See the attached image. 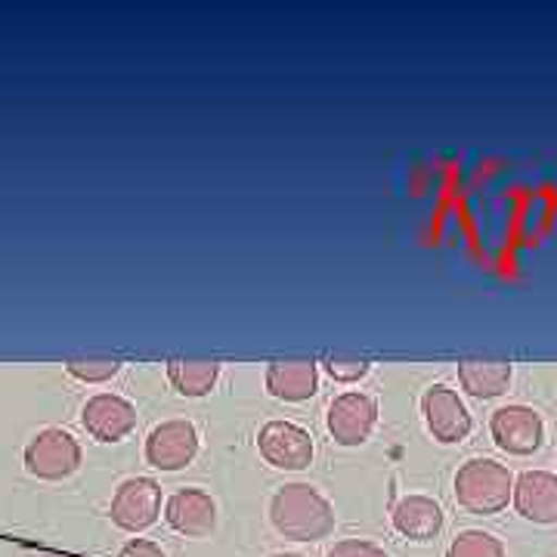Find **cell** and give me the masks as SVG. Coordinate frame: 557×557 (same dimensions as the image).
<instances>
[{"mask_svg":"<svg viewBox=\"0 0 557 557\" xmlns=\"http://www.w3.org/2000/svg\"><path fill=\"white\" fill-rule=\"evenodd\" d=\"M369 369H372L369 359L362 357H329V362H325V372L335 381H344V384L366 379Z\"/></svg>","mask_w":557,"mask_h":557,"instance_id":"cell-19","label":"cell"},{"mask_svg":"<svg viewBox=\"0 0 557 557\" xmlns=\"http://www.w3.org/2000/svg\"><path fill=\"white\" fill-rule=\"evenodd\" d=\"M325 424H329L332 440L341 446H362L379 424V403L359 391L341 394L332 399Z\"/></svg>","mask_w":557,"mask_h":557,"instance_id":"cell-6","label":"cell"},{"mask_svg":"<svg viewBox=\"0 0 557 557\" xmlns=\"http://www.w3.org/2000/svg\"><path fill=\"white\" fill-rule=\"evenodd\" d=\"M164 520L171 523V530H177L180 536L205 539L218 527V505L205 490H180L168 498Z\"/></svg>","mask_w":557,"mask_h":557,"instance_id":"cell-11","label":"cell"},{"mask_svg":"<svg viewBox=\"0 0 557 557\" xmlns=\"http://www.w3.org/2000/svg\"><path fill=\"white\" fill-rule=\"evenodd\" d=\"M81 446L62 428H47L38 431L32 443L25 446V471L38 480H65L78 471Z\"/></svg>","mask_w":557,"mask_h":557,"instance_id":"cell-3","label":"cell"},{"mask_svg":"<svg viewBox=\"0 0 557 557\" xmlns=\"http://www.w3.org/2000/svg\"><path fill=\"white\" fill-rule=\"evenodd\" d=\"M47 557H62V555H47Z\"/></svg>","mask_w":557,"mask_h":557,"instance_id":"cell-23","label":"cell"},{"mask_svg":"<svg viewBox=\"0 0 557 557\" xmlns=\"http://www.w3.org/2000/svg\"><path fill=\"white\" fill-rule=\"evenodd\" d=\"M260 456L278 471H304L313 461V437L292 421H270L260 428Z\"/></svg>","mask_w":557,"mask_h":557,"instance_id":"cell-7","label":"cell"},{"mask_svg":"<svg viewBox=\"0 0 557 557\" xmlns=\"http://www.w3.org/2000/svg\"><path fill=\"white\" fill-rule=\"evenodd\" d=\"M65 372L84 384H102L119 375L121 362L115 357H78L65 362Z\"/></svg>","mask_w":557,"mask_h":557,"instance_id":"cell-18","label":"cell"},{"mask_svg":"<svg viewBox=\"0 0 557 557\" xmlns=\"http://www.w3.org/2000/svg\"><path fill=\"white\" fill-rule=\"evenodd\" d=\"M199 456V431L186 418L161 421L146 440V461L159 471H183Z\"/></svg>","mask_w":557,"mask_h":557,"instance_id":"cell-5","label":"cell"},{"mask_svg":"<svg viewBox=\"0 0 557 557\" xmlns=\"http://www.w3.org/2000/svg\"><path fill=\"white\" fill-rule=\"evenodd\" d=\"M273 557H304V555H273Z\"/></svg>","mask_w":557,"mask_h":557,"instance_id":"cell-22","label":"cell"},{"mask_svg":"<svg viewBox=\"0 0 557 557\" xmlns=\"http://www.w3.org/2000/svg\"><path fill=\"white\" fill-rule=\"evenodd\" d=\"M119 557H168V555L161 552V545L149 542V539H134V542H127V545L121 548Z\"/></svg>","mask_w":557,"mask_h":557,"instance_id":"cell-21","label":"cell"},{"mask_svg":"<svg viewBox=\"0 0 557 557\" xmlns=\"http://www.w3.org/2000/svg\"><path fill=\"white\" fill-rule=\"evenodd\" d=\"M511 362L502 359H461L458 362V381L461 387L478 399H496L511 384Z\"/></svg>","mask_w":557,"mask_h":557,"instance_id":"cell-15","label":"cell"},{"mask_svg":"<svg viewBox=\"0 0 557 557\" xmlns=\"http://www.w3.org/2000/svg\"><path fill=\"white\" fill-rule=\"evenodd\" d=\"M161 515V486L152 478H131L112 496V523L124 533L149 530Z\"/></svg>","mask_w":557,"mask_h":557,"instance_id":"cell-4","label":"cell"},{"mask_svg":"<svg viewBox=\"0 0 557 557\" xmlns=\"http://www.w3.org/2000/svg\"><path fill=\"white\" fill-rule=\"evenodd\" d=\"M270 520L285 539L319 542L335 530V508L317 486L285 483L270 502Z\"/></svg>","mask_w":557,"mask_h":557,"instance_id":"cell-1","label":"cell"},{"mask_svg":"<svg viewBox=\"0 0 557 557\" xmlns=\"http://www.w3.org/2000/svg\"><path fill=\"white\" fill-rule=\"evenodd\" d=\"M319 372L313 359H278L267 369V391L285 403H304L317 394Z\"/></svg>","mask_w":557,"mask_h":557,"instance_id":"cell-13","label":"cell"},{"mask_svg":"<svg viewBox=\"0 0 557 557\" xmlns=\"http://www.w3.org/2000/svg\"><path fill=\"white\" fill-rule=\"evenodd\" d=\"M325 557H387L384 548H379L375 542L369 539H341L335 542V548L329 552Z\"/></svg>","mask_w":557,"mask_h":557,"instance_id":"cell-20","label":"cell"},{"mask_svg":"<svg viewBox=\"0 0 557 557\" xmlns=\"http://www.w3.org/2000/svg\"><path fill=\"white\" fill-rule=\"evenodd\" d=\"M515 498V478L496 458H471L458 468L456 502L480 518L498 515Z\"/></svg>","mask_w":557,"mask_h":557,"instance_id":"cell-2","label":"cell"},{"mask_svg":"<svg viewBox=\"0 0 557 557\" xmlns=\"http://www.w3.org/2000/svg\"><path fill=\"white\" fill-rule=\"evenodd\" d=\"M220 379V362L214 359H171L168 381L174 384L180 397H208Z\"/></svg>","mask_w":557,"mask_h":557,"instance_id":"cell-16","label":"cell"},{"mask_svg":"<svg viewBox=\"0 0 557 557\" xmlns=\"http://www.w3.org/2000/svg\"><path fill=\"white\" fill-rule=\"evenodd\" d=\"M446 557H505V545L493 533L483 530H465L453 539Z\"/></svg>","mask_w":557,"mask_h":557,"instance_id":"cell-17","label":"cell"},{"mask_svg":"<svg viewBox=\"0 0 557 557\" xmlns=\"http://www.w3.org/2000/svg\"><path fill=\"white\" fill-rule=\"evenodd\" d=\"M490 434H493L502 453H508V456H533L542 446L545 424H542L536 409H530V406H502L498 412H493Z\"/></svg>","mask_w":557,"mask_h":557,"instance_id":"cell-8","label":"cell"},{"mask_svg":"<svg viewBox=\"0 0 557 557\" xmlns=\"http://www.w3.org/2000/svg\"><path fill=\"white\" fill-rule=\"evenodd\" d=\"M515 508L533 523H557V478L548 471H523L515 480Z\"/></svg>","mask_w":557,"mask_h":557,"instance_id":"cell-12","label":"cell"},{"mask_svg":"<svg viewBox=\"0 0 557 557\" xmlns=\"http://www.w3.org/2000/svg\"><path fill=\"white\" fill-rule=\"evenodd\" d=\"M394 530L412 542H431L443 530V508L428 496L399 498L394 508Z\"/></svg>","mask_w":557,"mask_h":557,"instance_id":"cell-14","label":"cell"},{"mask_svg":"<svg viewBox=\"0 0 557 557\" xmlns=\"http://www.w3.org/2000/svg\"><path fill=\"white\" fill-rule=\"evenodd\" d=\"M84 431L100 443H121L137 428V406L119 394H97L81 409Z\"/></svg>","mask_w":557,"mask_h":557,"instance_id":"cell-10","label":"cell"},{"mask_svg":"<svg viewBox=\"0 0 557 557\" xmlns=\"http://www.w3.org/2000/svg\"><path fill=\"white\" fill-rule=\"evenodd\" d=\"M421 412H424V424L440 443H458L471 434V412L461 403L456 391L449 384H434L424 391L421 397Z\"/></svg>","mask_w":557,"mask_h":557,"instance_id":"cell-9","label":"cell"}]
</instances>
